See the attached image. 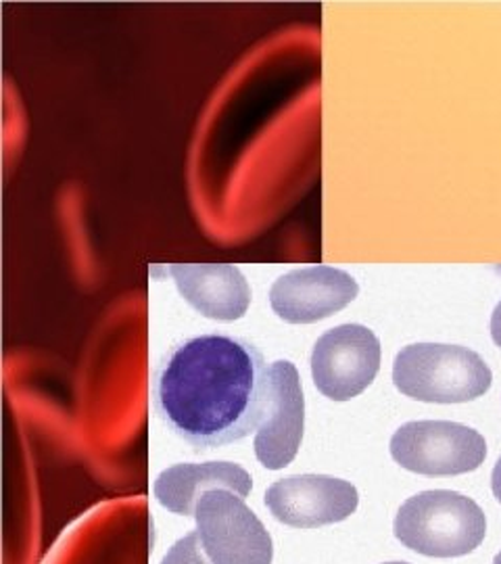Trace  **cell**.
Segmentation results:
<instances>
[{
    "mask_svg": "<svg viewBox=\"0 0 501 564\" xmlns=\"http://www.w3.org/2000/svg\"><path fill=\"white\" fill-rule=\"evenodd\" d=\"M161 564H214L200 544L199 531L184 535L170 547Z\"/></svg>",
    "mask_w": 501,
    "mask_h": 564,
    "instance_id": "obj_12",
    "label": "cell"
},
{
    "mask_svg": "<svg viewBox=\"0 0 501 564\" xmlns=\"http://www.w3.org/2000/svg\"><path fill=\"white\" fill-rule=\"evenodd\" d=\"M401 544L431 558L475 552L487 535V517L472 498L449 489L422 491L401 505L393 524Z\"/></svg>",
    "mask_w": 501,
    "mask_h": 564,
    "instance_id": "obj_2",
    "label": "cell"
},
{
    "mask_svg": "<svg viewBox=\"0 0 501 564\" xmlns=\"http://www.w3.org/2000/svg\"><path fill=\"white\" fill-rule=\"evenodd\" d=\"M305 400L295 364L270 366V398L255 433V456L268 470H282L295 460L303 440Z\"/></svg>",
    "mask_w": 501,
    "mask_h": 564,
    "instance_id": "obj_9",
    "label": "cell"
},
{
    "mask_svg": "<svg viewBox=\"0 0 501 564\" xmlns=\"http://www.w3.org/2000/svg\"><path fill=\"white\" fill-rule=\"evenodd\" d=\"M491 489H493V496L498 498V502L501 505V458L495 463V468L491 473Z\"/></svg>",
    "mask_w": 501,
    "mask_h": 564,
    "instance_id": "obj_14",
    "label": "cell"
},
{
    "mask_svg": "<svg viewBox=\"0 0 501 564\" xmlns=\"http://www.w3.org/2000/svg\"><path fill=\"white\" fill-rule=\"evenodd\" d=\"M389 449L401 468L424 477L466 475L481 468L487 458L481 433L451 421L401 424Z\"/></svg>",
    "mask_w": 501,
    "mask_h": 564,
    "instance_id": "obj_4",
    "label": "cell"
},
{
    "mask_svg": "<svg viewBox=\"0 0 501 564\" xmlns=\"http://www.w3.org/2000/svg\"><path fill=\"white\" fill-rule=\"evenodd\" d=\"M358 293V282L345 270L309 265L282 274L270 289V305L284 323L312 324L341 312Z\"/></svg>",
    "mask_w": 501,
    "mask_h": 564,
    "instance_id": "obj_8",
    "label": "cell"
},
{
    "mask_svg": "<svg viewBox=\"0 0 501 564\" xmlns=\"http://www.w3.org/2000/svg\"><path fill=\"white\" fill-rule=\"evenodd\" d=\"M381 370V341L361 324L326 330L312 351V377L324 398L349 402L374 383Z\"/></svg>",
    "mask_w": 501,
    "mask_h": 564,
    "instance_id": "obj_6",
    "label": "cell"
},
{
    "mask_svg": "<svg viewBox=\"0 0 501 564\" xmlns=\"http://www.w3.org/2000/svg\"><path fill=\"white\" fill-rule=\"evenodd\" d=\"M165 272L176 282L184 302L205 318L235 323L251 305V286L232 263H172Z\"/></svg>",
    "mask_w": 501,
    "mask_h": 564,
    "instance_id": "obj_10",
    "label": "cell"
},
{
    "mask_svg": "<svg viewBox=\"0 0 501 564\" xmlns=\"http://www.w3.org/2000/svg\"><path fill=\"white\" fill-rule=\"evenodd\" d=\"M195 521L211 563L272 564V538L241 496L228 489L205 491L195 508Z\"/></svg>",
    "mask_w": 501,
    "mask_h": 564,
    "instance_id": "obj_5",
    "label": "cell"
},
{
    "mask_svg": "<svg viewBox=\"0 0 501 564\" xmlns=\"http://www.w3.org/2000/svg\"><path fill=\"white\" fill-rule=\"evenodd\" d=\"M393 383L405 398L418 402L466 403L491 389L493 372L468 347L414 343L395 356Z\"/></svg>",
    "mask_w": 501,
    "mask_h": 564,
    "instance_id": "obj_3",
    "label": "cell"
},
{
    "mask_svg": "<svg viewBox=\"0 0 501 564\" xmlns=\"http://www.w3.org/2000/svg\"><path fill=\"white\" fill-rule=\"evenodd\" d=\"M384 564H407V563H384Z\"/></svg>",
    "mask_w": 501,
    "mask_h": 564,
    "instance_id": "obj_16",
    "label": "cell"
},
{
    "mask_svg": "<svg viewBox=\"0 0 501 564\" xmlns=\"http://www.w3.org/2000/svg\"><path fill=\"white\" fill-rule=\"evenodd\" d=\"M251 475L235 463L174 464L155 481V498L181 517H195L200 496L211 489H228L242 500L251 494Z\"/></svg>",
    "mask_w": 501,
    "mask_h": 564,
    "instance_id": "obj_11",
    "label": "cell"
},
{
    "mask_svg": "<svg viewBox=\"0 0 501 564\" xmlns=\"http://www.w3.org/2000/svg\"><path fill=\"white\" fill-rule=\"evenodd\" d=\"M360 505L353 485L328 475H295L270 485L265 506L279 523L295 529H318L341 523Z\"/></svg>",
    "mask_w": 501,
    "mask_h": 564,
    "instance_id": "obj_7",
    "label": "cell"
},
{
    "mask_svg": "<svg viewBox=\"0 0 501 564\" xmlns=\"http://www.w3.org/2000/svg\"><path fill=\"white\" fill-rule=\"evenodd\" d=\"M491 339L501 349V302L495 305L491 314Z\"/></svg>",
    "mask_w": 501,
    "mask_h": 564,
    "instance_id": "obj_13",
    "label": "cell"
},
{
    "mask_svg": "<svg viewBox=\"0 0 501 564\" xmlns=\"http://www.w3.org/2000/svg\"><path fill=\"white\" fill-rule=\"evenodd\" d=\"M493 564H501V552L495 556V561H493Z\"/></svg>",
    "mask_w": 501,
    "mask_h": 564,
    "instance_id": "obj_15",
    "label": "cell"
},
{
    "mask_svg": "<svg viewBox=\"0 0 501 564\" xmlns=\"http://www.w3.org/2000/svg\"><path fill=\"white\" fill-rule=\"evenodd\" d=\"M268 398L270 370L258 345L218 333L172 345L151 381L161 424L195 452L249 437Z\"/></svg>",
    "mask_w": 501,
    "mask_h": 564,
    "instance_id": "obj_1",
    "label": "cell"
}]
</instances>
